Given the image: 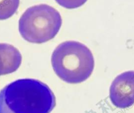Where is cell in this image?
I'll list each match as a JSON object with an SVG mask.
<instances>
[{
  "instance_id": "cell-1",
  "label": "cell",
  "mask_w": 134,
  "mask_h": 113,
  "mask_svg": "<svg viewBox=\"0 0 134 113\" xmlns=\"http://www.w3.org/2000/svg\"><path fill=\"white\" fill-rule=\"evenodd\" d=\"M55 106L53 93L38 80H17L0 91V113H50Z\"/></svg>"
},
{
  "instance_id": "cell-2",
  "label": "cell",
  "mask_w": 134,
  "mask_h": 113,
  "mask_svg": "<svg viewBox=\"0 0 134 113\" xmlns=\"http://www.w3.org/2000/svg\"><path fill=\"white\" fill-rule=\"evenodd\" d=\"M51 64L56 74L69 83H79L87 80L95 65L91 50L77 41H68L59 44L51 56Z\"/></svg>"
},
{
  "instance_id": "cell-3",
  "label": "cell",
  "mask_w": 134,
  "mask_h": 113,
  "mask_svg": "<svg viewBox=\"0 0 134 113\" xmlns=\"http://www.w3.org/2000/svg\"><path fill=\"white\" fill-rule=\"evenodd\" d=\"M62 25L60 13L47 4L28 8L19 20V31L26 41L33 43L47 42L58 34Z\"/></svg>"
},
{
  "instance_id": "cell-4",
  "label": "cell",
  "mask_w": 134,
  "mask_h": 113,
  "mask_svg": "<svg viewBox=\"0 0 134 113\" xmlns=\"http://www.w3.org/2000/svg\"><path fill=\"white\" fill-rule=\"evenodd\" d=\"M111 103L119 108H126L134 104V71H127L118 75L109 89Z\"/></svg>"
},
{
  "instance_id": "cell-5",
  "label": "cell",
  "mask_w": 134,
  "mask_h": 113,
  "mask_svg": "<svg viewBox=\"0 0 134 113\" xmlns=\"http://www.w3.org/2000/svg\"><path fill=\"white\" fill-rule=\"evenodd\" d=\"M19 51L10 44L0 43V76L15 72L21 65Z\"/></svg>"
},
{
  "instance_id": "cell-6",
  "label": "cell",
  "mask_w": 134,
  "mask_h": 113,
  "mask_svg": "<svg viewBox=\"0 0 134 113\" xmlns=\"http://www.w3.org/2000/svg\"><path fill=\"white\" fill-rule=\"evenodd\" d=\"M19 0H0V20L12 17L17 11Z\"/></svg>"
},
{
  "instance_id": "cell-7",
  "label": "cell",
  "mask_w": 134,
  "mask_h": 113,
  "mask_svg": "<svg viewBox=\"0 0 134 113\" xmlns=\"http://www.w3.org/2000/svg\"><path fill=\"white\" fill-rule=\"evenodd\" d=\"M60 6L67 9H74L83 5L87 0H55Z\"/></svg>"
}]
</instances>
